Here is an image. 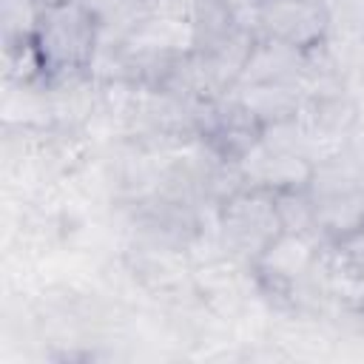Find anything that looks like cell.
Returning <instances> with one entry per match:
<instances>
[{"mask_svg":"<svg viewBox=\"0 0 364 364\" xmlns=\"http://www.w3.org/2000/svg\"><path fill=\"white\" fill-rule=\"evenodd\" d=\"M276 196V208H279V219H282V230H293V233H304V236H316V213H313V199L304 188H290V191H279Z\"/></svg>","mask_w":364,"mask_h":364,"instance_id":"obj_13","label":"cell"},{"mask_svg":"<svg viewBox=\"0 0 364 364\" xmlns=\"http://www.w3.org/2000/svg\"><path fill=\"white\" fill-rule=\"evenodd\" d=\"M239 100L253 111L262 125H276L284 119H296L304 102V94L296 82H264V85H242L233 88Z\"/></svg>","mask_w":364,"mask_h":364,"instance_id":"obj_9","label":"cell"},{"mask_svg":"<svg viewBox=\"0 0 364 364\" xmlns=\"http://www.w3.org/2000/svg\"><path fill=\"white\" fill-rule=\"evenodd\" d=\"M321 242L304 233L282 230L253 262L250 273L262 301L273 313H290V301L296 290L307 282L321 259Z\"/></svg>","mask_w":364,"mask_h":364,"instance_id":"obj_2","label":"cell"},{"mask_svg":"<svg viewBox=\"0 0 364 364\" xmlns=\"http://www.w3.org/2000/svg\"><path fill=\"white\" fill-rule=\"evenodd\" d=\"M216 233L230 256L250 264L282 233L276 196L262 188L239 191L216 208Z\"/></svg>","mask_w":364,"mask_h":364,"instance_id":"obj_3","label":"cell"},{"mask_svg":"<svg viewBox=\"0 0 364 364\" xmlns=\"http://www.w3.org/2000/svg\"><path fill=\"white\" fill-rule=\"evenodd\" d=\"M100 23V37L125 40L145 17L148 0H80Z\"/></svg>","mask_w":364,"mask_h":364,"instance_id":"obj_11","label":"cell"},{"mask_svg":"<svg viewBox=\"0 0 364 364\" xmlns=\"http://www.w3.org/2000/svg\"><path fill=\"white\" fill-rule=\"evenodd\" d=\"M34 48L46 80L91 74V63L100 48V23L80 0L43 6Z\"/></svg>","mask_w":364,"mask_h":364,"instance_id":"obj_1","label":"cell"},{"mask_svg":"<svg viewBox=\"0 0 364 364\" xmlns=\"http://www.w3.org/2000/svg\"><path fill=\"white\" fill-rule=\"evenodd\" d=\"M327 40H364V0H324Z\"/></svg>","mask_w":364,"mask_h":364,"instance_id":"obj_14","label":"cell"},{"mask_svg":"<svg viewBox=\"0 0 364 364\" xmlns=\"http://www.w3.org/2000/svg\"><path fill=\"white\" fill-rule=\"evenodd\" d=\"M361 111H364V102H361Z\"/></svg>","mask_w":364,"mask_h":364,"instance_id":"obj_18","label":"cell"},{"mask_svg":"<svg viewBox=\"0 0 364 364\" xmlns=\"http://www.w3.org/2000/svg\"><path fill=\"white\" fill-rule=\"evenodd\" d=\"M358 117H361V102L347 91L304 97L299 122L307 134V142L313 151V165L344 151L347 136L355 128Z\"/></svg>","mask_w":364,"mask_h":364,"instance_id":"obj_5","label":"cell"},{"mask_svg":"<svg viewBox=\"0 0 364 364\" xmlns=\"http://www.w3.org/2000/svg\"><path fill=\"white\" fill-rule=\"evenodd\" d=\"M344 151L364 168V111H361V117H358V122H355V128L350 131V136H347V145H344Z\"/></svg>","mask_w":364,"mask_h":364,"instance_id":"obj_15","label":"cell"},{"mask_svg":"<svg viewBox=\"0 0 364 364\" xmlns=\"http://www.w3.org/2000/svg\"><path fill=\"white\" fill-rule=\"evenodd\" d=\"M299 88L304 97H321V94L344 91V80H341V71L330 54L327 40L304 48L301 71H299Z\"/></svg>","mask_w":364,"mask_h":364,"instance_id":"obj_10","label":"cell"},{"mask_svg":"<svg viewBox=\"0 0 364 364\" xmlns=\"http://www.w3.org/2000/svg\"><path fill=\"white\" fill-rule=\"evenodd\" d=\"M307 193L321 245H336L364 228V182H307Z\"/></svg>","mask_w":364,"mask_h":364,"instance_id":"obj_7","label":"cell"},{"mask_svg":"<svg viewBox=\"0 0 364 364\" xmlns=\"http://www.w3.org/2000/svg\"><path fill=\"white\" fill-rule=\"evenodd\" d=\"M222 3H228V6H233L236 11H247V9H256L262 0H222Z\"/></svg>","mask_w":364,"mask_h":364,"instance_id":"obj_16","label":"cell"},{"mask_svg":"<svg viewBox=\"0 0 364 364\" xmlns=\"http://www.w3.org/2000/svg\"><path fill=\"white\" fill-rule=\"evenodd\" d=\"M262 131L264 125L253 117L236 91L208 100L199 108L196 139L225 162H239L247 151H253L262 139Z\"/></svg>","mask_w":364,"mask_h":364,"instance_id":"obj_4","label":"cell"},{"mask_svg":"<svg viewBox=\"0 0 364 364\" xmlns=\"http://www.w3.org/2000/svg\"><path fill=\"white\" fill-rule=\"evenodd\" d=\"M43 6L37 0H0V31L3 48L26 46L34 40Z\"/></svg>","mask_w":364,"mask_h":364,"instance_id":"obj_12","label":"cell"},{"mask_svg":"<svg viewBox=\"0 0 364 364\" xmlns=\"http://www.w3.org/2000/svg\"><path fill=\"white\" fill-rule=\"evenodd\" d=\"M324 0H262L256 6V28L264 37L296 48H310L327 40Z\"/></svg>","mask_w":364,"mask_h":364,"instance_id":"obj_6","label":"cell"},{"mask_svg":"<svg viewBox=\"0 0 364 364\" xmlns=\"http://www.w3.org/2000/svg\"><path fill=\"white\" fill-rule=\"evenodd\" d=\"M301 54H304V48H296V46H287L282 40L259 34L247 51V60L242 65L236 88L264 85V82H296L299 85Z\"/></svg>","mask_w":364,"mask_h":364,"instance_id":"obj_8","label":"cell"},{"mask_svg":"<svg viewBox=\"0 0 364 364\" xmlns=\"http://www.w3.org/2000/svg\"><path fill=\"white\" fill-rule=\"evenodd\" d=\"M40 6H51V3H65V0H37Z\"/></svg>","mask_w":364,"mask_h":364,"instance_id":"obj_17","label":"cell"}]
</instances>
